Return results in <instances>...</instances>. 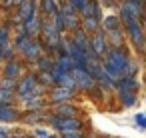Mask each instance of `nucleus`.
<instances>
[]
</instances>
